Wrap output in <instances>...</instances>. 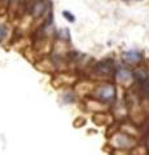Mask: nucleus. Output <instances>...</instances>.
Here are the masks:
<instances>
[{"instance_id":"4","label":"nucleus","mask_w":149,"mask_h":155,"mask_svg":"<svg viewBox=\"0 0 149 155\" xmlns=\"http://www.w3.org/2000/svg\"><path fill=\"white\" fill-rule=\"evenodd\" d=\"M123 60L130 65H136L143 60V54L137 51H127L123 53Z\"/></svg>"},{"instance_id":"9","label":"nucleus","mask_w":149,"mask_h":155,"mask_svg":"<svg viewBox=\"0 0 149 155\" xmlns=\"http://www.w3.org/2000/svg\"><path fill=\"white\" fill-rule=\"evenodd\" d=\"M23 2H25V0H9V4H11V5H14V7H18Z\"/></svg>"},{"instance_id":"7","label":"nucleus","mask_w":149,"mask_h":155,"mask_svg":"<svg viewBox=\"0 0 149 155\" xmlns=\"http://www.w3.org/2000/svg\"><path fill=\"white\" fill-rule=\"evenodd\" d=\"M7 34H8V30H7V27L4 26V25H0V41L4 40L7 36Z\"/></svg>"},{"instance_id":"8","label":"nucleus","mask_w":149,"mask_h":155,"mask_svg":"<svg viewBox=\"0 0 149 155\" xmlns=\"http://www.w3.org/2000/svg\"><path fill=\"white\" fill-rule=\"evenodd\" d=\"M62 14H64L65 19H68L69 22H74V21H75V17L73 16V13H70V12H68V11H64V12H62Z\"/></svg>"},{"instance_id":"10","label":"nucleus","mask_w":149,"mask_h":155,"mask_svg":"<svg viewBox=\"0 0 149 155\" xmlns=\"http://www.w3.org/2000/svg\"><path fill=\"white\" fill-rule=\"evenodd\" d=\"M127 2H130V0H127Z\"/></svg>"},{"instance_id":"3","label":"nucleus","mask_w":149,"mask_h":155,"mask_svg":"<svg viewBox=\"0 0 149 155\" xmlns=\"http://www.w3.org/2000/svg\"><path fill=\"white\" fill-rule=\"evenodd\" d=\"M93 70L96 74L99 75H103V76H107V75H110L114 72V64H113V60H110V58H107V60H103L97 62V64L95 65Z\"/></svg>"},{"instance_id":"6","label":"nucleus","mask_w":149,"mask_h":155,"mask_svg":"<svg viewBox=\"0 0 149 155\" xmlns=\"http://www.w3.org/2000/svg\"><path fill=\"white\" fill-rule=\"evenodd\" d=\"M132 76L139 81V84L144 83V81H147V80H149V72H148L147 70H144V69H137V70H135V71H134V74H132Z\"/></svg>"},{"instance_id":"2","label":"nucleus","mask_w":149,"mask_h":155,"mask_svg":"<svg viewBox=\"0 0 149 155\" xmlns=\"http://www.w3.org/2000/svg\"><path fill=\"white\" fill-rule=\"evenodd\" d=\"M110 143L117 149H130V147L135 146L136 141H135V138L128 136L127 133H117L112 137Z\"/></svg>"},{"instance_id":"1","label":"nucleus","mask_w":149,"mask_h":155,"mask_svg":"<svg viewBox=\"0 0 149 155\" xmlns=\"http://www.w3.org/2000/svg\"><path fill=\"white\" fill-rule=\"evenodd\" d=\"M93 100L101 104H113L117 100V89L110 83H104L96 87L92 92Z\"/></svg>"},{"instance_id":"5","label":"nucleus","mask_w":149,"mask_h":155,"mask_svg":"<svg viewBox=\"0 0 149 155\" xmlns=\"http://www.w3.org/2000/svg\"><path fill=\"white\" fill-rule=\"evenodd\" d=\"M114 78H115V80L118 81V83H121V84H126L128 83V81H131L132 80V74L130 71L127 70H124V69H117L114 72Z\"/></svg>"}]
</instances>
